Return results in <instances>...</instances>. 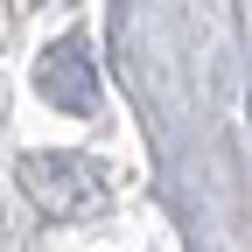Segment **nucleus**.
<instances>
[{"label": "nucleus", "instance_id": "1", "mask_svg": "<svg viewBox=\"0 0 252 252\" xmlns=\"http://www.w3.org/2000/svg\"><path fill=\"white\" fill-rule=\"evenodd\" d=\"M21 189L49 217H91V210H105L98 161H77V154H28L21 161Z\"/></svg>", "mask_w": 252, "mask_h": 252}, {"label": "nucleus", "instance_id": "2", "mask_svg": "<svg viewBox=\"0 0 252 252\" xmlns=\"http://www.w3.org/2000/svg\"><path fill=\"white\" fill-rule=\"evenodd\" d=\"M35 91H42L56 112L91 119V112H98V63H91V49H84V42H56V49L35 63Z\"/></svg>", "mask_w": 252, "mask_h": 252}]
</instances>
